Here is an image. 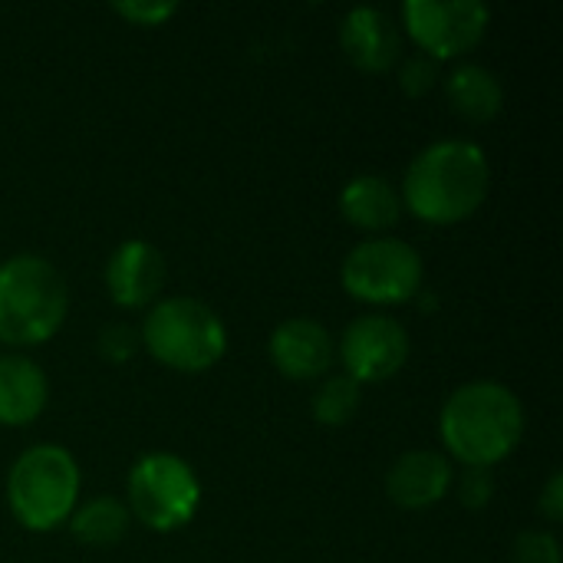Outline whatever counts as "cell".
<instances>
[{"label": "cell", "instance_id": "cell-18", "mask_svg": "<svg viewBox=\"0 0 563 563\" xmlns=\"http://www.w3.org/2000/svg\"><path fill=\"white\" fill-rule=\"evenodd\" d=\"M360 383L350 376H330L317 393H313V416L320 426H346L356 409H360Z\"/></svg>", "mask_w": 563, "mask_h": 563}, {"label": "cell", "instance_id": "cell-2", "mask_svg": "<svg viewBox=\"0 0 563 563\" xmlns=\"http://www.w3.org/2000/svg\"><path fill=\"white\" fill-rule=\"evenodd\" d=\"M445 449L468 468H492L508 459L525 435L521 399L492 379L459 386L439 416Z\"/></svg>", "mask_w": 563, "mask_h": 563}, {"label": "cell", "instance_id": "cell-6", "mask_svg": "<svg viewBox=\"0 0 563 563\" xmlns=\"http://www.w3.org/2000/svg\"><path fill=\"white\" fill-rule=\"evenodd\" d=\"M201 505L195 468L172 452H148L129 472V515L148 531L168 534L185 528Z\"/></svg>", "mask_w": 563, "mask_h": 563}, {"label": "cell", "instance_id": "cell-24", "mask_svg": "<svg viewBox=\"0 0 563 563\" xmlns=\"http://www.w3.org/2000/svg\"><path fill=\"white\" fill-rule=\"evenodd\" d=\"M541 511H544V518L551 521V525H558L563 518V475L561 472H554L551 478H548V485H544V495H541Z\"/></svg>", "mask_w": 563, "mask_h": 563}, {"label": "cell", "instance_id": "cell-4", "mask_svg": "<svg viewBox=\"0 0 563 563\" xmlns=\"http://www.w3.org/2000/svg\"><path fill=\"white\" fill-rule=\"evenodd\" d=\"M7 501L13 518L30 531H53L69 521L79 501V465L53 442L20 452L7 475Z\"/></svg>", "mask_w": 563, "mask_h": 563}, {"label": "cell", "instance_id": "cell-10", "mask_svg": "<svg viewBox=\"0 0 563 563\" xmlns=\"http://www.w3.org/2000/svg\"><path fill=\"white\" fill-rule=\"evenodd\" d=\"M165 287V257L155 244L132 238L122 241L106 264V290L112 303L125 310H139L152 303Z\"/></svg>", "mask_w": 563, "mask_h": 563}, {"label": "cell", "instance_id": "cell-16", "mask_svg": "<svg viewBox=\"0 0 563 563\" xmlns=\"http://www.w3.org/2000/svg\"><path fill=\"white\" fill-rule=\"evenodd\" d=\"M445 92L449 102L459 115L472 119V122H488L501 112L505 106V86L501 79L478 63H462L449 73L445 79Z\"/></svg>", "mask_w": 563, "mask_h": 563}, {"label": "cell", "instance_id": "cell-15", "mask_svg": "<svg viewBox=\"0 0 563 563\" xmlns=\"http://www.w3.org/2000/svg\"><path fill=\"white\" fill-rule=\"evenodd\" d=\"M340 211L363 231H386L402 214V198L383 175H356L340 191Z\"/></svg>", "mask_w": 563, "mask_h": 563}, {"label": "cell", "instance_id": "cell-21", "mask_svg": "<svg viewBox=\"0 0 563 563\" xmlns=\"http://www.w3.org/2000/svg\"><path fill=\"white\" fill-rule=\"evenodd\" d=\"M435 79H439V63H435L432 56H426V53L409 56V59L402 63V69H399V82H402V89H406L409 96L429 92V89L435 86Z\"/></svg>", "mask_w": 563, "mask_h": 563}, {"label": "cell", "instance_id": "cell-14", "mask_svg": "<svg viewBox=\"0 0 563 563\" xmlns=\"http://www.w3.org/2000/svg\"><path fill=\"white\" fill-rule=\"evenodd\" d=\"M49 399L46 373L26 356H0V422L30 426Z\"/></svg>", "mask_w": 563, "mask_h": 563}, {"label": "cell", "instance_id": "cell-20", "mask_svg": "<svg viewBox=\"0 0 563 563\" xmlns=\"http://www.w3.org/2000/svg\"><path fill=\"white\" fill-rule=\"evenodd\" d=\"M112 10H115L119 16H125L129 23L158 26V23H165L168 16H175L178 3H172V0H119V3H112Z\"/></svg>", "mask_w": 563, "mask_h": 563}, {"label": "cell", "instance_id": "cell-22", "mask_svg": "<svg viewBox=\"0 0 563 563\" xmlns=\"http://www.w3.org/2000/svg\"><path fill=\"white\" fill-rule=\"evenodd\" d=\"M459 498L465 508L478 511V508H488L492 498H495V475L488 468H468L462 478H459Z\"/></svg>", "mask_w": 563, "mask_h": 563}, {"label": "cell", "instance_id": "cell-8", "mask_svg": "<svg viewBox=\"0 0 563 563\" xmlns=\"http://www.w3.org/2000/svg\"><path fill=\"white\" fill-rule=\"evenodd\" d=\"M402 20L419 49L439 63L475 49L488 33L492 10L482 0H406Z\"/></svg>", "mask_w": 563, "mask_h": 563}, {"label": "cell", "instance_id": "cell-9", "mask_svg": "<svg viewBox=\"0 0 563 563\" xmlns=\"http://www.w3.org/2000/svg\"><path fill=\"white\" fill-rule=\"evenodd\" d=\"M409 330L386 313L356 317L340 340V360L353 383H383L409 360Z\"/></svg>", "mask_w": 563, "mask_h": 563}, {"label": "cell", "instance_id": "cell-5", "mask_svg": "<svg viewBox=\"0 0 563 563\" xmlns=\"http://www.w3.org/2000/svg\"><path fill=\"white\" fill-rule=\"evenodd\" d=\"M139 343H145V350L168 369L205 373L224 356L228 330L208 303L195 297H168L148 310Z\"/></svg>", "mask_w": 563, "mask_h": 563}, {"label": "cell", "instance_id": "cell-11", "mask_svg": "<svg viewBox=\"0 0 563 563\" xmlns=\"http://www.w3.org/2000/svg\"><path fill=\"white\" fill-rule=\"evenodd\" d=\"M271 360L287 379H320L333 366L336 343L313 317H290L271 333Z\"/></svg>", "mask_w": 563, "mask_h": 563}, {"label": "cell", "instance_id": "cell-7", "mask_svg": "<svg viewBox=\"0 0 563 563\" xmlns=\"http://www.w3.org/2000/svg\"><path fill=\"white\" fill-rule=\"evenodd\" d=\"M340 277L350 297L389 307L419 294L426 264L422 254L399 238H369L343 257Z\"/></svg>", "mask_w": 563, "mask_h": 563}, {"label": "cell", "instance_id": "cell-17", "mask_svg": "<svg viewBox=\"0 0 563 563\" xmlns=\"http://www.w3.org/2000/svg\"><path fill=\"white\" fill-rule=\"evenodd\" d=\"M129 508L109 495H99L79 508H73L69 515V531L79 544H89V548H106V544H115L125 538L129 531Z\"/></svg>", "mask_w": 563, "mask_h": 563}, {"label": "cell", "instance_id": "cell-23", "mask_svg": "<svg viewBox=\"0 0 563 563\" xmlns=\"http://www.w3.org/2000/svg\"><path fill=\"white\" fill-rule=\"evenodd\" d=\"M99 350L106 360L112 363H125L129 356H135L139 350V333L125 323H109L102 333H99Z\"/></svg>", "mask_w": 563, "mask_h": 563}, {"label": "cell", "instance_id": "cell-1", "mask_svg": "<svg viewBox=\"0 0 563 563\" xmlns=\"http://www.w3.org/2000/svg\"><path fill=\"white\" fill-rule=\"evenodd\" d=\"M488 185L492 168L485 148L465 139H442L409 162L399 198L429 224H459L485 205Z\"/></svg>", "mask_w": 563, "mask_h": 563}, {"label": "cell", "instance_id": "cell-12", "mask_svg": "<svg viewBox=\"0 0 563 563\" xmlns=\"http://www.w3.org/2000/svg\"><path fill=\"white\" fill-rule=\"evenodd\" d=\"M452 465L442 452L432 449H412L393 462L386 472V492L389 498L406 511H422L439 505L452 492Z\"/></svg>", "mask_w": 563, "mask_h": 563}, {"label": "cell", "instance_id": "cell-13", "mask_svg": "<svg viewBox=\"0 0 563 563\" xmlns=\"http://www.w3.org/2000/svg\"><path fill=\"white\" fill-rule=\"evenodd\" d=\"M340 43L350 63L366 73H386L402 49L399 26L379 7H353L340 23Z\"/></svg>", "mask_w": 563, "mask_h": 563}, {"label": "cell", "instance_id": "cell-3", "mask_svg": "<svg viewBox=\"0 0 563 563\" xmlns=\"http://www.w3.org/2000/svg\"><path fill=\"white\" fill-rule=\"evenodd\" d=\"M63 274L40 254H13L0 264V340L10 346L46 343L66 320Z\"/></svg>", "mask_w": 563, "mask_h": 563}, {"label": "cell", "instance_id": "cell-19", "mask_svg": "<svg viewBox=\"0 0 563 563\" xmlns=\"http://www.w3.org/2000/svg\"><path fill=\"white\" fill-rule=\"evenodd\" d=\"M511 558L515 563H561V548H558V538L548 531H525L515 541Z\"/></svg>", "mask_w": 563, "mask_h": 563}]
</instances>
